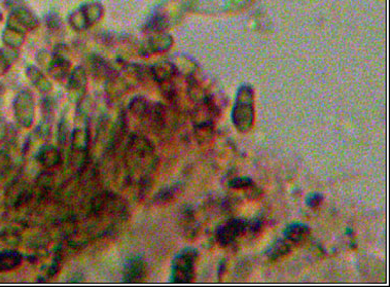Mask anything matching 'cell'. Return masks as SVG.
Instances as JSON below:
<instances>
[{"label":"cell","instance_id":"6da1fadb","mask_svg":"<svg viewBox=\"0 0 390 287\" xmlns=\"http://www.w3.org/2000/svg\"><path fill=\"white\" fill-rule=\"evenodd\" d=\"M90 215L97 219H109L113 222H124L130 212L127 202L118 194L109 191L97 194L90 204Z\"/></svg>","mask_w":390,"mask_h":287},{"label":"cell","instance_id":"7a4b0ae2","mask_svg":"<svg viewBox=\"0 0 390 287\" xmlns=\"http://www.w3.org/2000/svg\"><path fill=\"white\" fill-rule=\"evenodd\" d=\"M232 123L241 133H246L251 129L254 121L253 93L252 90L243 86L237 94L236 103L232 111Z\"/></svg>","mask_w":390,"mask_h":287},{"label":"cell","instance_id":"3957f363","mask_svg":"<svg viewBox=\"0 0 390 287\" xmlns=\"http://www.w3.org/2000/svg\"><path fill=\"white\" fill-rule=\"evenodd\" d=\"M199 257V251L193 247L181 250L172 259L170 282L190 283L195 279V265Z\"/></svg>","mask_w":390,"mask_h":287},{"label":"cell","instance_id":"277c9868","mask_svg":"<svg viewBox=\"0 0 390 287\" xmlns=\"http://www.w3.org/2000/svg\"><path fill=\"white\" fill-rule=\"evenodd\" d=\"M247 219L232 218L217 226L215 238L220 246H230L247 231Z\"/></svg>","mask_w":390,"mask_h":287},{"label":"cell","instance_id":"5b68a950","mask_svg":"<svg viewBox=\"0 0 390 287\" xmlns=\"http://www.w3.org/2000/svg\"><path fill=\"white\" fill-rule=\"evenodd\" d=\"M34 191L27 182L23 180H16L10 186L6 193L7 205L14 209L27 205L33 198Z\"/></svg>","mask_w":390,"mask_h":287},{"label":"cell","instance_id":"8992f818","mask_svg":"<svg viewBox=\"0 0 390 287\" xmlns=\"http://www.w3.org/2000/svg\"><path fill=\"white\" fill-rule=\"evenodd\" d=\"M148 269L145 259L141 255H132L126 259L123 268V281L125 283H140L147 277Z\"/></svg>","mask_w":390,"mask_h":287},{"label":"cell","instance_id":"52a82bcc","mask_svg":"<svg viewBox=\"0 0 390 287\" xmlns=\"http://www.w3.org/2000/svg\"><path fill=\"white\" fill-rule=\"evenodd\" d=\"M15 114L18 124L23 128H30L34 120L33 101L29 94H21L15 104Z\"/></svg>","mask_w":390,"mask_h":287},{"label":"cell","instance_id":"ba28073f","mask_svg":"<svg viewBox=\"0 0 390 287\" xmlns=\"http://www.w3.org/2000/svg\"><path fill=\"white\" fill-rule=\"evenodd\" d=\"M178 224L183 236L187 239H194L199 232L196 214L192 206H185L178 215Z\"/></svg>","mask_w":390,"mask_h":287},{"label":"cell","instance_id":"9c48e42d","mask_svg":"<svg viewBox=\"0 0 390 287\" xmlns=\"http://www.w3.org/2000/svg\"><path fill=\"white\" fill-rule=\"evenodd\" d=\"M36 160L45 170H53L58 167L62 161L61 151L53 144H45L38 150Z\"/></svg>","mask_w":390,"mask_h":287},{"label":"cell","instance_id":"30bf717a","mask_svg":"<svg viewBox=\"0 0 390 287\" xmlns=\"http://www.w3.org/2000/svg\"><path fill=\"white\" fill-rule=\"evenodd\" d=\"M127 130H128V127H127V121H126L125 114H121L110 129L108 142H107V150L109 152H114L122 144L123 140L126 137Z\"/></svg>","mask_w":390,"mask_h":287},{"label":"cell","instance_id":"8fae6325","mask_svg":"<svg viewBox=\"0 0 390 287\" xmlns=\"http://www.w3.org/2000/svg\"><path fill=\"white\" fill-rule=\"evenodd\" d=\"M23 255L16 249L0 250V273L11 272L22 265Z\"/></svg>","mask_w":390,"mask_h":287},{"label":"cell","instance_id":"7c38bea8","mask_svg":"<svg viewBox=\"0 0 390 287\" xmlns=\"http://www.w3.org/2000/svg\"><path fill=\"white\" fill-rule=\"evenodd\" d=\"M309 234V226L301 222H294L289 224L283 232L284 238L290 241L292 244H301L307 239Z\"/></svg>","mask_w":390,"mask_h":287},{"label":"cell","instance_id":"4fadbf2b","mask_svg":"<svg viewBox=\"0 0 390 287\" xmlns=\"http://www.w3.org/2000/svg\"><path fill=\"white\" fill-rule=\"evenodd\" d=\"M293 244L287 239H277L266 251L268 258L272 262H276L279 258L291 253Z\"/></svg>","mask_w":390,"mask_h":287},{"label":"cell","instance_id":"5bb4252c","mask_svg":"<svg viewBox=\"0 0 390 287\" xmlns=\"http://www.w3.org/2000/svg\"><path fill=\"white\" fill-rule=\"evenodd\" d=\"M195 137L200 144H204L210 141L214 135V125L213 122H204L195 124L194 129Z\"/></svg>","mask_w":390,"mask_h":287},{"label":"cell","instance_id":"9a60e30c","mask_svg":"<svg viewBox=\"0 0 390 287\" xmlns=\"http://www.w3.org/2000/svg\"><path fill=\"white\" fill-rule=\"evenodd\" d=\"M0 241L8 247H18L22 242V234L15 226H6L0 231Z\"/></svg>","mask_w":390,"mask_h":287},{"label":"cell","instance_id":"2e32d148","mask_svg":"<svg viewBox=\"0 0 390 287\" xmlns=\"http://www.w3.org/2000/svg\"><path fill=\"white\" fill-rule=\"evenodd\" d=\"M180 182H176V184L167 186L165 188H162L157 194L153 197V201L157 204H166L169 203L171 200L174 199V197L178 194V192L181 189Z\"/></svg>","mask_w":390,"mask_h":287},{"label":"cell","instance_id":"e0dca14e","mask_svg":"<svg viewBox=\"0 0 390 287\" xmlns=\"http://www.w3.org/2000/svg\"><path fill=\"white\" fill-rule=\"evenodd\" d=\"M54 175L49 172V170L42 171L38 174L36 177V187L42 196L46 195L47 192L51 190L54 186Z\"/></svg>","mask_w":390,"mask_h":287},{"label":"cell","instance_id":"ac0fdd59","mask_svg":"<svg viewBox=\"0 0 390 287\" xmlns=\"http://www.w3.org/2000/svg\"><path fill=\"white\" fill-rule=\"evenodd\" d=\"M253 184V180L247 176H240L232 178L229 181V188L233 190H245Z\"/></svg>","mask_w":390,"mask_h":287},{"label":"cell","instance_id":"d6986e66","mask_svg":"<svg viewBox=\"0 0 390 287\" xmlns=\"http://www.w3.org/2000/svg\"><path fill=\"white\" fill-rule=\"evenodd\" d=\"M148 108H149V107H148V105H147V103H146L144 100H142V99H136V100H134V101L131 103V105H130V109H131L132 113L135 114L136 117L140 118L141 120H142V119L144 118V116L146 114Z\"/></svg>","mask_w":390,"mask_h":287},{"label":"cell","instance_id":"ffe728a7","mask_svg":"<svg viewBox=\"0 0 390 287\" xmlns=\"http://www.w3.org/2000/svg\"><path fill=\"white\" fill-rule=\"evenodd\" d=\"M69 130L66 121L62 120L59 123L58 129H57V142L60 146H64L69 138Z\"/></svg>","mask_w":390,"mask_h":287},{"label":"cell","instance_id":"44dd1931","mask_svg":"<svg viewBox=\"0 0 390 287\" xmlns=\"http://www.w3.org/2000/svg\"><path fill=\"white\" fill-rule=\"evenodd\" d=\"M12 166V158L10 152L6 149L0 150V176L7 174Z\"/></svg>","mask_w":390,"mask_h":287},{"label":"cell","instance_id":"7402d4cb","mask_svg":"<svg viewBox=\"0 0 390 287\" xmlns=\"http://www.w3.org/2000/svg\"><path fill=\"white\" fill-rule=\"evenodd\" d=\"M264 225V220L261 217H255L247 222V231L246 234L251 235V236H256L257 234L262 232Z\"/></svg>","mask_w":390,"mask_h":287},{"label":"cell","instance_id":"603a6c76","mask_svg":"<svg viewBox=\"0 0 390 287\" xmlns=\"http://www.w3.org/2000/svg\"><path fill=\"white\" fill-rule=\"evenodd\" d=\"M154 74L160 82L167 81L173 74V67L170 65H161L154 70Z\"/></svg>","mask_w":390,"mask_h":287},{"label":"cell","instance_id":"cb8c5ba5","mask_svg":"<svg viewBox=\"0 0 390 287\" xmlns=\"http://www.w3.org/2000/svg\"><path fill=\"white\" fill-rule=\"evenodd\" d=\"M323 201V195L320 193H311L306 197V205L311 208V209H315Z\"/></svg>","mask_w":390,"mask_h":287},{"label":"cell","instance_id":"d4e9b609","mask_svg":"<svg viewBox=\"0 0 390 287\" xmlns=\"http://www.w3.org/2000/svg\"><path fill=\"white\" fill-rule=\"evenodd\" d=\"M250 271H251V265L246 259V260H243V262L238 263L235 274L237 275L238 279H244L248 277V274L250 273Z\"/></svg>","mask_w":390,"mask_h":287},{"label":"cell","instance_id":"484cf974","mask_svg":"<svg viewBox=\"0 0 390 287\" xmlns=\"http://www.w3.org/2000/svg\"><path fill=\"white\" fill-rule=\"evenodd\" d=\"M245 191H246V197L249 199H257L263 195L262 190L257 188L254 184H252L250 187L246 188Z\"/></svg>","mask_w":390,"mask_h":287},{"label":"cell","instance_id":"4316f807","mask_svg":"<svg viewBox=\"0 0 390 287\" xmlns=\"http://www.w3.org/2000/svg\"><path fill=\"white\" fill-rule=\"evenodd\" d=\"M226 270H227V260L222 259V260H220V263L218 265V269H217V275H218L219 280L222 278L224 274L226 273Z\"/></svg>","mask_w":390,"mask_h":287},{"label":"cell","instance_id":"83f0119b","mask_svg":"<svg viewBox=\"0 0 390 287\" xmlns=\"http://www.w3.org/2000/svg\"><path fill=\"white\" fill-rule=\"evenodd\" d=\"M83 279H84V277L82 276V274H80V273H76V274L73 276V278H72V281H71V282H82V281H84Z\"/></svg>","mask_w":390,"mask_h":287}]
</instances>
